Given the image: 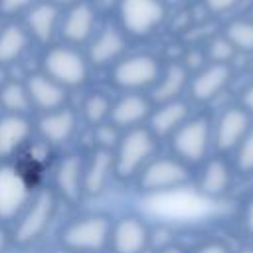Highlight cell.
Listing matches in <instances>:
<instances>
[{
    "label": "cell",
    "instance_id": "cell-1",
    "mask_svg": "<svg viewBox=\"0 0 253 253\" xmlns=\"http://www.w3.org/2000/svg\"><path fill=\"white\" fill-rule=\"evenodd\" d=\"M144 204L150 215L166 221H194L211 210V200L206 198L200 190H192L188 186L150 194L146 196Z\"/></svg>",
    "mask_w": 253,
    "mask_h": 253
},
{
    "label": "cell",
    "instance_id": "cell-2",
    "mask_svg": "<svg viewBox=\"0 0 253 253\" xmlns=\"http://www.w3.org/2000/svg\"><path fill=\"white\" fill-rule=\"evenodd\" d=\"M91 65L81 47L67 45L63 42L51 43L42 55V73L69 89H79L89 81Z\"/></svg>",
    "mask_w": 253,
    "mask_h": 253
},
{
    "label": "cell",
    "instance_id": "cell-3",
    "mask_svg": "<svg viewBox=\"0 0 253 253\" xmlns=\"http://www.w3.org/2000/svg\"><path fill=\"white\" fill-rule=\"evenodd\" d=\"M113 219L105 213H85L59 229V245L69 253H101L109 249Z\"/></svg>",
    "mask_w": 253,
    "mask_h": 253
},
{
    "label": "cell",
    "instance_id": "cell-4",
    "mask_svg": "<svg viewBox=\"0 0 253 253\" xmlns=\"http://www.w3.org/2000/svg\"><path fill=\"white\" fill-rule=\"evenodd\" d=\"M162 73V63L156 55L138 51L125 53L111 69L109 81L121 93H148Z\"/></svg>",
    "mask_w": 253,
    "mask_h": 253
},
{
    "label": "cell",
    "instance_id": "cell-5",
    "mask_svg": "<svg viewBox=\"0 0 253 253\" xmlns=\"http://www.w3.org/2000/svg\"><path fill=\"white\" fill-rule=\"evenodd\" d=\"M57 210V196L53 190H36L24 211L18 215L12 227V243L18 247H30L40 241L49 229Z\"/></svg>",
    "mask_w": 253,
    "mask_h": 253
},
{
    "label": "cell",
    "instance_id": "cell-6",
    "mask_svg": "<svg viewBox=\"0 0 253 253\" xmlns=\"http://www.w3.org/2000/svg\"><path fill=\"white\" fill-rule=\"evenodd\" d=\"M158 138L148 130V126H136L121 134L119 144L113 150L115 156V176L121 180H134L138 172L156 156Z\"/></svg>",
    "mask_w": 253,
    "mask_h": 253
},
{
    "label": "cell",
    "instance_id": "cell-7",
    "mask_svg": "<svg viewBox=\"0 0 253 253\" xmlns=\"http://www.w3.org/2000/svg\"><path fill=\"white\" fill-rule=\"evenodd\" d=\"M166 14L162 0H119L117 24L128 38H148L164 24Z\"/></svg>",
    "mask_w": 253,
    "mask_h": 253
},
{
    "label": "cell",
    "instance_id": "cell-8",
    "mask_svg": "<svg viewBox=\"0 0 253 253\" xmlns=\"http://www.w3.org/2000/svg\"><path fill=\"white\" fill-rule=\"evenodd\" d=\"M213 142V128L206 117H190L172 136L170 150L172 156L184 164H200L206 160L210 146Z\"/></svg>",
    "mask_w": 253,
    "mask_h": 253
},
{
    "label": "cell",
    "instance_id": "cell-9",
    "mask_svg": "<svg viewBox=\"0 0 253 253\" xmlns=\"http://www.w3.org/2000/svg\"><path fill=\"white\" fill-rule=\"evenodd\" d=\"M138 190L144 196L160 194L168 190H176L188 186L190 182V166L178 160L176 156H154L134 178Z\"/></svg>",
    "mask_w": 253,
    "mask_h": 253
},
{
    "label": "cell",
    "instance_id": "cell-10",
    "mask_svg": "<svg viewBox=\"0 0 253 253\" xmlns=\"http://www.w3.org/2000/svg\"><path fill=\"white\" fill-rule=\"evenodd\" d=\"M34 192V184L16 164L0 162V223L16 221Z\"/></svg>",
    "mask_w": 253,
    "mask_h": 253
},
{
    "label": "cell",
    "instance_id": "cell-11",
    "mask_svg": "<svg viewBox=\"0 0 253 253\" xmlns=\"http://www.w3.org/2000/svg\"><path fill=\"white\" fill-rule=\"evenodd\" d=\"M99 28V12L91 0H79L61 10L59 34L57 38L75 47H85Z\"/></svg>",
    "mask_w": 253,
    "mask_h": 253
},
{
    "label": "cell",
    "instance_id": "cell-12",
    "mask_svg": "<svg viewBox=\"0 0 253 253\" xmlns=\"http://www.w3.org/2000/svg\"><path fill=\"white\" fill-rule=\"evenodd\" d=\"M128 49V36L121 30L119 24L99 26L95 36L85 45V55L91 67L111 69Z\"/></svg>",
    "mask_w": 253,
    "mask_h": 253
},
{
    "label": "cell",
    "instance_id": "cell-13",
    "mask_svg": "<svg viewBox=\"0 0 253 253\" xmlns=\"http://www.w3.org/2000/svg\"><path fill=\"white\" fill-rule=\"evenodd\" d=\"M150 245L148 223L134 213L121 215L111 223L109 251L113 253H144Z\"/></svg>",
    "mask_w": 253,
    "mask_h": 253
},
{
    "label": "cell",
    "instance_id": "cell-14",
    "mask_svg": "<svg viewBox=\"0 0 253 253\" xmlns=\"http://www.w3.org/2000/svg\"><path fill=\"white\" fill-rule=\"evenodd\" d=\"M61 10L49 0H40L32 8H28L22 16V24L28 30L34 43H40L43 47L55 43L59 34V22H61Z\"/></svg>",
    "mask_w": 253,
    "mask_h": 253
},
{
    "label": "cell",
    "instance_id": "cell-15",
    "mask_svg": "<svg viewBox=\"0 0 253 253\" xmlns=\"http://www.w3.org/2000/svg\"><path fill=\"white\" fill-rule=\"evenodd\" d=\"M152 109L154 103L148 97V93H121L117 99H113L109 123L115 125L121 132L144 126L148 123Z\"/></svg>",
    "mask_w": 253,
    "mask_h": 253
},
{
    "label": "cell",
    "instance_id": "cell-16",
    "mask_svg": "<svg viewBox=\"0 0 253 253\" xmlns=\"http://www.w3.org/2000/svg\"><path fill=\"white\" fill-rule=\"evenodd\" d=\"M77 125H79V115L65 105L61 109L42 113L34 123V130L45 144L63 146L77 132Z\"/></svg>",
    "mask_w": 253,
    "mask_h": 253
},
{
    "label": "cell",
    "instance_id": "cell-17",
    "mask_svg": "<svg viewBox=\"0 0 253 253\" xmlns=\"http://www.w3.org/2000/svg\"><path fill=\"white\" fill-rule=\"evenodd\" d=\"M83 168L85 156L69 152L61 156L53 168V194L69 204H75L83 196Z\"/></svg>",
    "mask_w": 253,
    "mask_h": 253
},
{
    "label": "cell",
    "instance_id": "cell-18",
    "mask_svg": "<svg viewBox=\"0 0 253 253\" xmlns=\"http://www.w3.org/2000/svg\"><path fill=\"white\" fill-rule=\"evenodd\" d=\"M26 89H28V97H30V105L34 111L42 113H49L55 109H61L67 105V89L63 85H59L57 81H53L51 77H47L42 71L30 73L26 79Z\"/></svg>",
    "mask_w": 253,
    "mask_h": 253
},
{
    "label": "cell",
    "instance_id": "cell-19",
    "mask_svg": "<svg viewBox=\"0 0 253 253\" xmlns=\"http://www.w3.org/2000/svg\"><path fill=\"white\" fill-rule=\"evenodd\" d=\"M231 67L225 63H206L194 75H190L188 93L196 103H210L215 99L229 83Z\"/></svg>",
    "mask_w": 253,
    "mask_h": 253
},
{
    "label": "cell",
    "instance_id": "cell-20",
    "mask_svg": "<svg viewBox=\"0 0 253 253\" xmlns=\"http://www.w3.org/2000/svg\"><path fill=\"white\" fill-rule=\"evenodd\" d=\"M34 134V123L28 115H0V162H8L28 146Z\"/></svg>",
    "mask_w": 253,
    "mask_h": 253
},
{
    "label": "cell",
    "instance_id": "cell-21",
    "mask_svg": "<svg viewBox=\"0 0 253 253\" xmlns=\"http://www.w3.org/2000/svg\"><path fill=\"white\" fill-rule=\"evenodd\" d=\"M251 126V115L243 107L225 109L213 126V144L217 150H235Z\"/></svg>",
    "mask_w": 253,
    "mask_h": 253
},
{
    "label": "cell",
    "instance_id": "cell-22",
    "mask_svg": "<svg viewBox=\"0 0 253 253\" xmlns=\"http://www.w3.org/2000/svg\"><path fill=\"white\" fill-rule=\"evenodd\" d=\"M113 178H115V156H113V150L93 148V152L85 158L83 196H91V198L101 196L109 188Z\"/></svg>",
    "mask_w": 253,
    "mask_h": 253
},
{
    "label": "cell",
    "instance_id": "cell-23",
    "mask_svg": "<svg viewBox=\"0 0 253 253\" xmlns=\"http://www.w3.org/2000/svg\"><path fill=\"white\" fill-rule=\"evenodd\" d=\"M188 119H190L188 101L186 99H176V101L154 105L146 126L160 140V138H170Z\"/></svg>",
    "mask_w": 253,
    "mask_h": 253
},
{
    "label": "cell",
    "instance_id": "cell-24",
    "mask_svg": "<svg viewBox=\"0 0 253 253\" xmlns=\"http://www.w3.org/2000/svg\"><path fill=\"white\" fill-rule=\"evenodd\" d=\"M32 38L22 20H6L0 24V67L18 63L30 49Z\"/></svg>",
    "mask_w": 253,
    "mask_h": 253
},
{
    "label": "cell",
    "instance_id": "cell-25",
    "mask_svg": "<svg viewBox=\"0 0 253 253\" xmlns=\"http://www.w3.org/2000/svg\"><path fill=\"white\" fill-rule=\"evenodd\" d=\"M188 83H190V69L178 61L168 63L166 67H162V73L156 85L148 91V97L152 99L154 105L182 99L184 91H188Z\"/></svg>",
    "mask_w": 253,
    "mask_h": 253
},
{
    "label": "cell",
    "instance_id": "cell-26",
    "mask_svg": "<svg viewBox=\"0 0 253 253\" xmlns=\"http://www.w3.org/2000/svg\"><path fill=\"white\" fill-rule=\"evenodd\" d=\"M231 186V168L229 164L221 158V156H213L210 158L202 172H200V180H198V190L213 200V198H219L223 196Z\"/></svg>",
    "mask_w": 253,
    "mask_h": 253
},
{
    "label": "cell",
    "instance_id": "cell-27",
    "mask_svg": "<svg viewBox=\"0 0 253 253\" xmlns=\"http://www.w3.org/2000/svg\"><path fill=\"white\" fill-rule=\"evenodd\" d=\"M111 105L113 99L109 97V93L105 91H91L85 95V99L81 101V109H79V117L93 128L99 126L103 123L109 121L111 115Z\"/></svg>",
    "mask_w": 253,
    "mask_h": 253
},
{
    "label": "cell",
    "instance_id": "cell-28",
    "mask_svg": "<svg viewBox=\"0 0 253 253\" xmlns=\"http://www.w3.org/2000/svg\"><path fill=\"white\" fill-rule=\"evenodd\" d=\"M0 109L8 115H28L32 111L28 89L24 81L8 79L0 87Z\"/></svg>",
    "mask_w": 253,
    "mask_h": 253
},
{
    "label": "cell",
    "instance_id": "cell-29",
    "mask_svg": "<svg viewBox=\"0 0 253 253\" xmlns=\"http://www.w3.org/2000/svg\"><path fill=\"white\" fill-rule=\"evenodd\" d=\"M223 36L237 51H253V18H233L227 22Z\"/></svg>",
    "mask_w": 253,
    "mask_h": 253
},
{
    "label": "cell",
    "instance_id": "cell-30",
    "mask_svg": "<svg viewBox=\"0 0 253 253\" xmlns=\"http://www.w3.org/2000/svg\"><path fill=\"white\" fill-rule=\"evenodd\" d=\"M235 53H237V49L231 45V42L223 34L211 38L206 45L208 63H225V65H229V61L235 57Z\"/></svg>",
    "mask_w": 253,
    "mask_h": 253
},
{
    "label": "cell",
    "instance_id": "cell-31",
    "mask_svg": "<svg viewBox=\"0 0 253 253\" xmlns=\"http://www.w3.org/2000/svg\"><path fill=\"white\" fill-rule=\"evenodd\" d=\"M121 130L111 125L109 121L99 125V126H93V142H95V148H105V150H115V146L119 144L121 140Z\"/></svg>",
    "mask_w": 253,
    "mask_h": 253
},
{
    "label": "cell",
    "instance_id": "cell-32",
    "mask_svg": "<svg viewBox=\"0 0 253 253\" xmlns=\"http://www.w3.org/2000/svg\"><path fill=\"white\" fill-rule=\"evenodd\" d=\"M235 164L241 172H253V125L235 148Z\"/></svg>",
    "mask_w": 253,
    "mask_h": 253
},
{
    "label": "cell",
    "instance_id": "cell-33",
    "mask_svg": "<svg viewBox=\"0 0 253 253\" xmlns=\"http://www.w3.org/2000/svg\"><path fill=\"white\" fill-rule=\"evenodd\" d=\"M40 0H0V16L6 20L22 18L28 8H32Z\"/></svg>",
    "mask_w": 253,
    "mask_h": 253
},
{
    "label": "cell",
    "instance_id": "cell-34",
    "mask_svg": "<svg viewBox=\"0 0 253 253\" xmlns=\"http://www.w3.org/2000/svg\"><path fill=\"white\" fill-rule=\"evenodd\" d=\"M202 4H204V8L210 14H213V16H225V14L233 12L241 4V0H202Z\"/></svg>",
    "mask_w": 253,
    "mask_h": 253
},
{
    "label": "cell",
    "instance_id": "cell-35",
    "mask_svg": "<svg viewBox=\"0 0 253 253\" xmlns=\"http://www.w3.org/2000/svg\"><path fill=\"white\" fill-rule=\"evenodd\" d=\"M194 253H229V249L219 241H210V243L200 245Z\"/></svg>",
    "mask_w": 253,
    "mask_h": 253
},
{
    "label": "cell",
    "instance_id": "cell-36",
    "mask_svg": "<svg viewBox=\"0 0 253 253\" xmlns=\"http://www.w3.org/2000/svg\"><path fill=\"white\" fill-rule=\"evenodd\" d=\"M241 107H243L249 115H253V83H249V85L243 89V93H241Z\"/></svg>",
    "mask_w": 253,
    "mask_h": 253
},
{
    "label": "cell",
    "instance_id": "cell-37",
    "mask_svg": "<svg viewBox=\"0 0 253 253\" xmlns=\"http://www.w3.org/2000/svg\"><path fill=\"white\" fill-rule=\"evenodd\" d=\"M12 245V233L6 227V223H0V253H4Z\"/></svg>",
    "mask_w": 253,
    "mask_h": 253
},
{
    "label": "cell",
    "instance_id": "cell-38",
    "mask_svg": "<svg viewBox=\"0 0 253 253\" xmlns=\"http://www.w3.org/2000/svg\"><path fill=\"white\" fill-rule=\"evenodd\" d=\"M245 227L249 233H253V202H249V206L245 210Z\"/></svg>",
    "mask_w": 253,
    "mask_h": 253
},
{
    "label": "cell",
    "instance_id": "cell-39",
    "mask_svg": "<svg viewBox=\"0 0 253 253\" xmlns=\"http://www.w3.org/2000/svg\"><path fill=\"white\" fill-rule=\"evenodd\" d=\"M158 253H186L182 247H178V245H174V243H168V245H164V247H160L158 249Z\"/></svg>",
    "mask_w": 253,
    "mask_h": 253
},
{
    "label": "cell",
    "instance_id": "cell-40",
    "mask_svg": "<svg viewBox=\"0 0 253 253\" xmlns=\"http://www.w3.org/2000/svg\"><path fill=\"white\" fill-rule=\"evenodd\" d=\"M49 2H53V4L59 6V8H67V6H71V4H75V2H79V0H49Z\"/></svg>",
    "mask_w": 253,
    "mask_h": 253
},
{
    "label": "cell",
    "instance_id": "cell-41",
    "mask_svg": "<svg viewBox=\"0 0 253 253\" xmlns=\"http://www.w3.org/2000/svg\"><path fill=\"white\" fill-rule=\"evenodd\" d=\"M166 6H180V4H184V2H188V0H162Z\"/></svg>",
    "mask_w": 253,
    "mask_h": 253
},
{
    "label": "cell",
    "instance_id": "cell-42",
    "mask_svg": "<svg viewBox=\"0 0 253 253\" xmlns=\"http://www.w3.org/2000/svg\"><path fill=\"white\" fill-rule=\"evenodd\" d=\"M101 253H113V251H109V249H105V251H101Z\"/></svg>",
    "mask_w": 253,
    "mask_h": 253
},
{
    "label": "cell",
    "instance_id": "cell-43",
    "mask_svg": "<svg viewBox=\"0 0 253 253\" xmlns=\"http://www.w3.org/2000/svg\"><path fill=\"white\" fill-rule=\"evenodd\" d=\"M38 253H49V251H38Z\"/></svg>",
    "mask_w": 253,
    "mask_h": 253
}]
</instances>
